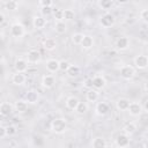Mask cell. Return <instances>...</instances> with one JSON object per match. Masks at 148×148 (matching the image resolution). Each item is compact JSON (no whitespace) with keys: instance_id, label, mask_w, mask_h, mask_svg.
<instances>
[{"instance_id":"44dd1931","label":"cell","mask_w":148,"mask_h":148,"mask_svg":"<svg viewBox=\"0 0 148 148\" xmlns=\"http://www.w3.org/2000/svg\"><path fill=\"white\" fill-rule=\"evenodd\" d=\"M98 96H99L98 91L96 89H94V88L88 89V91L86 94V97H87V101L88 102H96L98 99Z\"/></svg>"},{"instance_id":"f1b7e54d","label":"cell","mask_w":148,"mask_h":148,"mask_svg":"<svg viewBox=\"0 0 148 148\" xmlns=\"http://www.w3.org/2000/svg\"><path fill=\"white\" fill-rule=\"evenodd\" d=\"M136 131V125L132 121H128L124 125V132L125 134H133Z\"/></svg>"},{"instance_id":"ba28073f","label":"cell","mask_w":148,"mask_h":148,"mask_svg":"<svg viewBox=\"0 0 148 148\" xmlns=\"http://www.w3.org/2000/svg\"><path fill=\"white\" fill-rule=\"evenodd\" d=\"M116 145L120 148H125L130 145V138L127 134H118L116 138Z\"/></svg>"},{"instance_id":"f35d334b","label":"cell","mask_w":148,"mask_h":148,"mask_svg":"<svg viewBox=\"0 0 148 148\" xmlns=\"http://www.w3.org/2000/svg\"><path fill=\"white\" fill-rule=\"evenodd\" d=\"M54 18L57 21H62V10H56L54 13Z\"/></svg>"},{"instance_id":"277c9868","label":"cell","mask_w":148,"mask_h":148,"mask_svg":"<svg viewBox=\"0 0 148 148\" xmlns=\"http://www.w3.org/2000/svg\"><path fill=\"white\" fill-rule=\"evenodd\" d=\"M10 35L13 37H15V38L22 37L24 35V27L21 23H18V22L12 24V27H10Z\"/></svg>"},{"instance_id":"74e56055","label":"cell","mask_w":148,"mask_h":148,"mask_svg":"<svg viewBox=\"0 0 148 148\" xmlns=\"http://www.w3.org/2000/svg\"><path fill=\"white\" fill-rule=\"evenodd\" d=\"M53 2L51 0H40L39 1V6L40 7H52Z\"/></svg>"},{"instance_id":"ac0fdd59","label":"cell","mask_w":148,"mask_h":148,"mask_svg":"<svg viewBox=\"0 0 148 148\" xmlns=\"http://www.w3.org/2000/svg\"><path fill=\"white\" fill-rule=\"evenodd\" d=\"M79 103H80V101H79V98L75 97V96H71V97H68V98L66 99V106H67L69 110H76Z\"/></svg>"},{"instance_id":"e0dca14e","label":"cell","mask_w":148,"mask_h":148,"mask_svg":"<svg viewBox=\"0 0 148 148\" xmlns=\"http://www.w3.org/2000/svg\"><path fill=\"white\" fill-rule=\"evenodd\" d=\"M42 86L46 89H50L54 86V77L52 75H44L42 79Z\"/></svg>"},{"instance_id":"484cf974","label":"cell","mask_w":148,"mask_h":148,"mask_svg":"<svg viewBox=\"0 0 148 148\" xmlns=\"http://www.w3.org/2000/svg\"><path fill=\"white\" fill-rule=\"evenodd\" d=\"M117 105V109L118 110H121V111H125L128 109V105H130V101L127 98H119L116 103Z\"/></svg>"},{"instance_id":"5b68a950","label":"cell","mask_w":148,"mask_h":148,"mask_svg":"<svg viewBox=\"0 0 148 148\" xmlns=\"http://www.w3.org/2000/svg\"><path fill=\"white\" fill-rule=\"evenodd\" d=\"M134 65L138 69H145L147 68L148 66V58L147 56L145 54H140V56H136L134 58Z\"/></svg>"},{"instance_id":"8992f818","label":"cell","mask_w":148,"mask_h":148,"mask_svg":"<svg viewBox=\"0 0 148 148\" xmlns=\"http://www.w3.org/2000/svg\"><path fill=\"white\" fill-rule=\"evenodd\" d=\"M127 110H128L130 114H131V116H134V117L140 116V114L142 113V111H143L142 105H141L140 103H138V102H131Z\"/></svg>"},{"instance_id":"b9f144b4","label":"cell","mask_w":148,"mask_h":148,"mask_svg":"<svg viewBox=\"0 0 148 148\" xmlns=\"http://www.w3.org/2000/svg\"><path fill=\"white\" fill-rule=\"evenodd\" d=\"M3 22H5V15L0 12V24H2Z\"/></svg>"},{"instance_id":"8d00e7d4","label":"cell","mask_w":148,"mask_h":148,"mask_svg":"<svg viewBox=\"0 0 148 148\" xmlns=\"http://www.w3.org/2000/svg\"><path fill=\"white\" fill-rule=\"evenodd\" d=\"M140 18H141L145 23L148 22V9H142V10L140 12Z\"/></svg>"},{"instance_id":"603a6c76","label":"cell","mask_w":148,"mask_h":148,"mask_svg":"<svg viewBox=\"0 0 148 148\" xmlns=\"http://www.w3.org/2000/svg\"><path fill=\"white\" fill-rule=\"evenodd\" d=\"M91 147L92 148H106V141L101 138V136H97L92 140L91 142Z\"/></svg>"},{"instance_id":"83f0119b","label":"cell","mask_w":148,"mask_h":148,"mask_svg":"<svg viewBox=\"0 0 148 148\" xmlns=\"http://www.w3.org/2000/svg\"><path fill=\"white\" fill-rule=\"evenodd\" d=\"M14 108H15V110H16L17 112L22 113V112H25V111H27L28 104L24 102V99H23V101H22V99H20V101H17V102H15Z\"/></svg>"},{"instance_id":"d590c367","label":"cell","mask_w":148,"mask_h":148,"mask_svg":"<svg viewBox=\"0 0 148 148\" xmlns=\"http://www.w3.org/2000/svg\"><path fill=\"white\" fill-rule=\"evenodd\" d=\"M52 12H53L52 7H42V8H40L42 16H47V15H50Z\"/></svg>"},{"instance_id":"7bdbcfd3","label":"cell","mask_w":148,"mask_h":148,"mask_svg":"<svg viewBox=\"0 0 148 148\" xmlns=\"http://www.w3.org/2000/svg\"><path fill=\"white\" fill-rule=\"evenodd\" d=\"M3 120H5V117H3V116L0 113V125H1V123H2Z\"/></svg>"},{"instance_id":"30bf717a","label":"cell","mask_w":148,"mask_h":148,"mask_svg":"<svg viewBox=\"0 0 148 148\" xmlns=\"http://www.w3.org/2000/svg\"><path fill=\"white\" fill-rule=\"evenodd\" d=\"M14 67H15L16 73H24L27 71V68H28V61L22 59V58H20V59H17L15 61Z\"/></svg>"},{"instance_id":"4316f807","label":"cell","mask_w":148,"mask_h":148,"mask_svg":"<svg viewBox=\"0 0 148 148\" xmlns=\"http://www.w3.org/2000/svg\"><path fill=\"white\" fill-rule=\"evenodd\" d=\"M75 17V13L73 9H62V20L65 21H73Z\"/></svg>"},{"instance_id":"9c48e42d","label":"cell","mask_w":148,"mask_h":148,"mask_svg":"<svg viewBox=\"0 0 148 148\" xmlns=\"http://www.w3.org/2000/svg\"><path fill=\"white\" fill-rule=\"evenodd\" d=\"M38 94L35 90H29L24 96V102L27 104H35L38 102Z\"/></svg>"},{"instance_id":"ab89813d","label":"cell","mask_w":148,"mask_h":148,"mask_svg":"<svg viewBox=\"0 0 148 148\" xmlns=\"http://www.w3.org/2000/svg\"><path fill=\"white\" fill-rule=\"evenodd\" d=\"M84 87H87V88H89V89L92 88V81H91V79H87V80L84 81Z\"/></svg>"},{"instance_id":"5bb4252c","label":"cell","mask_w":148,"mask_h":148,"mask_svg":"<svg viewBox=\"0 0 148 148\" xmlns=\"http://www.w3.org/2000/svg\"><path fill=\"white\" fill-rule=\"evenodd\" d=\"M128 45H130V40H128L127 37H120V38H118V40L116 42V47H117L118 50H120V51L126 50V49L128 47Z\"/></svg>"},{"instance_id":"60d3db41","label":"cell","mask_w":148,"mask_h":148,"mask_svg":"<svg viewBox=\"0 0 148 148\" xmlns=\"http://www.w3.org/2000/svg\"><path fill=\"white\" fill-rule=\"evenodd\" d=\"M3 136H6V127L0 125V139H2Z\"/></svg>"},{"instance_id":"4fadbf2b","label":"cell","mask_w":148,"mask_h":148,"mask_svg":"<svg viewBox=\"0 0 148 148\" xmlns=\"http://www.w3.org/2000/svg\"><path fill=\"white\" fill-rule=\"evenodd\" d=\"M13 112V105L8 102H3L0 104V113L3 116V117H7L9 116L10 113Z\"/></svg>"},{"instance_id":"cb8c5ba5","label":"cell","mask_w":148,"mask_h":148,"mask_svg":"<svg viewBox=\"0 0 148 148\" xmlns=\"http://www.w3.org/2000/svg\"><path fill=\"white\" fill-rule=\"evenodd\" d=\"M12 81L14 84H17V86H21L25 82V76L23 73H15L12 77Z\"/></svg>"},{"instance_id":"6da1fadb","label":"cell","mask_w":148,"mask_h":148,"mask_svg":"<svg viewBox=\"0 0 148 148\" xmlns=\"http://www.w3.org/2000/svg\"><path fill=\"white\" fill-rule=\"evenodd\" d=\"M51 130L57 133V134H61L64 133L66 130H67V125H66V121L61 118H57L54 120H52L51 123Z\"/></svg>"},{"instance_id":"7a4b0ae2","label":"cell","mask_w":148,"mask_h":148,"mask_svg":"<svg viewBox=\"0 0 148 148\" xmlns=\"http://www.w3.org/2000/svg\"><path fill=\"white\" fill-rule=\"evenodd\" d=\"M135 75V71L132 66L130 65H124L121 68H120V76L124 79V80H132Z\"/></svg>"},{"instance_id":"836d02e7","label":"cell","mask_w":148,"mask_h":148,"mask_svg":"<svg viewBox=\"0 0 148 148\" xmlns=\"http://www.w3.org/2000/svg\"><path fill=\"white\" fill-rule=\"evenodd\" d=\"M16 132H17V130H16V126H14V125H9L6 127V135H8V136L16 134Z\"/></svg>"},{"instance_id":"3957f363","label":"cell","mask_w":148,"mask_h":148,"mask_svg":"<svg viewBox=\"0 0 148 148\" xmlns=\"http://www.w3.org/2000/svg\"><path fill=\"white\" fill-rule=\"evenodd\" d=\"M101 25L103 28H111L114 23H116V18L111 13H105L102 17H101Z\"/></svg>"},{"instance_id":"2e32d148","label":"cell","mask_w":148,"mask_h":148,"mask_svg":"<svg viewBox=\"0 0 148 148\" xmlns=\"http://www.w3.org/2000/svg\"><path fill=\"white\" fill-rule=\"evenodd\" d=\"M46 69L51 73H54L59 71V61L56 59H50L46 61Z\"/></svg>"},{"instance_id":"d4e9b609","label":"cell","mask_w":148,"mask_h":148,"mask_svg":"<svg viewBox=\"0 0 148 148\" xmlns=\"http://www.w3.org/2000/svg\"><path fill=\"white\" fill-rule=\"evenodd\" d=\"M66 73H67V75L69 77H75V76H77L80 74V67L76 66V65H69V67L66 71Z\"/></svg>"},{"instance_id":"ffe728a7","label":"cell","mask_w":148,"mask_h":148,"mask_svg":"<svg viewBox=\"0 0 148 148\" xmlns=\"http://www.w3.org/2000/svg\"><path fill=\"white\" fill-rule=\"evenodd\" d=\"M80 45L82 46V49L89 50V49H91L92 45H94V38H92L91 36H83V39H82V42H81Z\"/></svg>"},{"instance_id":"d6986e66","label":"cell","mask_w":148,"mask_h":148,"mask_svg":"<svg viewBox=\"0 0 148 148\" xmlns=\"http://www.w3.org/2000/svg\"><path fill=\"white\" fill-rule=\"evenodd\" d=\"M43 46L46 51H53L57 47V40L54 38H46L43 42Z\"/></svg>"},{"instance_id":"d6a6232c","label":"cell","mask_w":148,"mask_h":148,"mask_svg":"<svg viewBox=\"0 0 148 148\" xmlns=\"http://www.w3.org/2000/svg\"><path fill=\"white\" fill-rule=\"evenodd\" d=\"M113 5V1L112 0H103L99 2V6L102 9H110Z\"/></svg>"},{"instance_id":"9a60e30c","label":"cell","mask_w":148,"mask_h":148,"mask_svg":"<svg viewBox=\"0 0 148 148\" xmlns=\"http://www.w3.org/2000/svg\"><path fill=\"white\" fill-rule=\"evenodd\" d=\"M96 113L98 116H105L108 112H109V105L105 103V102H101L96 105V109H95Z\"/></svg>"},{"instance_id":"f546056e","label":"cell","mask_w":148,"mask_h":148,"mask_svg":"<svg viewBox=\"0 0 148 148\" xmlns=\"http://www.w3.org/2000/svg\"><path fill=\"white\" fill-rule=\"evenodd\" d=\"M83 34H81V32H75L73 36H72V42L75 44V45H80L81 44V42H82V39H83Z\"/></svg>"},{"instance_id":"7402d4cb","label":"cell","mask_w":148,"mask_h":148,"mask_svg":"<svg viewBox=\"0 0 148 148\" xmlns=\"http://www.w3.org/2000/svg\"><path fill=\"white\" fill-rule=\"evenodd\" d=\"M54 30H56L57 34L62 35V34H65L66 30H67V24H66L64 21H57L56 24H54Z\"/></svg>"},{"instance_id":"8fae6325","label":"cell","mask_w":148,"mask_h":148,"mask_svg":"<svg viewBox=\"0 0 148 148\" xmlns=\"http://www.w3.org/2000/svg\"><path fill=\"white\" fill-rule=\"evenodd\" d=\"M27 59H28V62L30 64H37L40 60V53L37 50H30L27 54Z\"/></svg>"},{"instance_id":"e575fe53","label":"cell","mask_w":148,"mask_h":148,"mask_svg":"<svg viewBox=\"0 0 148 148\" xmlns=\"http://www.w3.org/2000/svg\"><path fill=\"white\" fill-rule=\"evenodd\" d=\"M69 65H71V64H69L67 60H61V61H59V69L62 71V72H66V71L68 69Z\"/></svg>"},{"instance_id":"4dcf8cb0","label":"cell","mask_w":148,"mask_h":148,"mask_svg":"<svg viewBox=\"0 0 148 148\" xmlns=\"http://www.w3.org/2000/svg\"><path fill=\"white\" fill-rule=\"evenodd\" d=\"M75 111H76L77 113H80V114H83V113H86V112L88 111V105H87L86 103H83V102H80Z\"/></svg>"},{"instance_id":"1f68e13d","label":"cell","mask_w":148,"mask_h":148,"mask_svg":"<svg viewBox=\"0 0 148 148\" xmlns=\"http://www.w3.org/2000/svg\"><path fill=\"white\" fill-rule=\"evenodd\" d=\"M6 8L9 9V10H16L18 8V2L17 1H14V0H9L6 3Z\"/></svg>"},{"instance_id":"52a82bcc","label":"cell","mask_w":148,"mask_h":148,"mask_svg":"<svg viewBox=\"0 0 148 148\" xmlns=\"http://www.w3.org/2000/svg\"><path fill=\"white\" fill-rule=\"evenodd\" d=\"M32 25H34L35 29L40 30V29H43V28L46 25V20H45L44 16H42V15H36V16H34V18H32Z\"/></svg>"},{"instance_id":"7c38bea8","label":"cell","mask_w":148,"mask_h":148,"mask_svg":"<svg viewBox=\"0 0 148 148\" xmlns=\"http://www.w3.org/2000/svg\"><path fill=\"white\" fill-rule=\"evenodd\" d=\"M91 81H92V88L96 89V90L104 88V87H105V83H106L105 79H104L103 76H101V75L95 76L94 79H91Z\"/></svg>"}]
</instances>
